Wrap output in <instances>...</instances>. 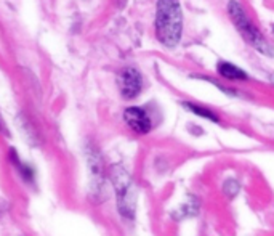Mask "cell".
<instances>
[{"mask_svg": "<svg viewBox=\"0 0 274 236\" xmlns=\"http://www.w3.org/2000/svg\"><path fill=\"white\" fill-rule=\"evenodd\" d=\"M269 79H271V82L274 84V74H271V76H269Z\"/></svg>", "mask_w": 274, "mask_h": 236, "instance_id": "cell-10", "label": "cell"}, {"mask_svg": "<svg viewBox=\"0 0 274 236\" xmlns=\"http://www.w3.org/2000/svg\"><path fill=\"white\" fill-rule=\"evenodd\" d=\"M183 108H186L188 111L194 112L196 116H201L204 119H209L212 122H220V117H218L212 109H207V108H202V106H197L194 103H189V101H184L183 103Z\"/></svg>", "mask_w": 274, "mask_h": 236, "instance_id": "cell-7", "label": "cell"}, {"mask_svg": "<svg viewBox=\"0 0 274 236\" xmlns=\"http://www.w3.org/2000/svg\"><path fill=\"white\" fill-rule=\"evenodd\" d=\"M143 87V79L135 67H125L119 74V88L124 98H135Z\"/></svg>", "mask_w": 274, "mask_h": 236, "instance_id": "cell-4", "label": "cell"}, {"mask_svg": "<svg viewBox=\"0 0 274 236\" xmlns=\"http://www.w3.org/2000/svg\"><path fill=\"white\" fill-rule=\"evenodd\" d=\"M216 71L222 77L229 79V81H245L249 76L245 74L244 69H240L239 66L229 63V61H220L216 64Z\"/></svg>", "mask_w": 274, "mask_h": 236, "instance_id": "cell-6", "label": "cell"}, {"mask_svg": "<svg viewBox=\"0 0 274 236\" xmlns=\"http://www.w3.org/2000/svg\"><path fill=\"white\" fill-rule=\"evenodd\" d=\"M272 31H274V25H272Z\"/></svg>", "mask_w": 274, "mask_h": 236, "instance_id": "cell-11", "label": "cell"}, {"mask_svg": "<svg viewBox=\"0 0 274 236\" xmlns=\"http://www.w3.org/2000/svg\"><path fill=\"white\" fill-rule=\"evenodd\" d=\"M239 190H240V185L236 178H228L225 180V183H223V193L228 199H234L239 193Z\"/></svg>", "mask_w": 274, "mask_h": 236, "instance_id": "cell-8", "label": "cell"}, {"mask_svg": "<svg viewBox=\"0 0 274 236\" xmlns=\"http://www.w3.org/2000/svg\"><path fill=\"white\" fill-rule=\"evenodd\" d=\"M183 31V15L178 2L162 0L157 2L156 13V32L157 39L166 47H177L181 39Z\"/></svg>", "mask_w": 274, "mask_h": 236, "instance_id": "cell-1", "label": "cell"}, {"mask_svg": "<svg viewBox=\"0 0 274 236\" xmlns=\"http://www.w3.org/2000/svg\"><path fill=\"white\" fill-rule=\"evenodd\" d=\"M113 183L117 196V207L119 212L124 217L131 219L135 216V207H136V190L135 183L131 180L130 174L125 171L122 166H117L113 169Z\"/></svg>", "mask_w": 274, "mask_h": 236, "instance_id": "cell-3", "label": "cell"}, {"mask_svg": "<svg viewBox=\"0 0 274 236\" xmlns=\"http://www.w3.org/2000/svg\"><path fill=\"white\" fill-rule=\"evenodd\" d=\"M0 132H4L7 137L10 135V132H8V129L5 127V124H4V119H2V117H0Z\"/></svg>", "mask_w": 274, "mask_h": 236, "instance_id": "cell-9", "label": "cell"}, {"mask_svg": "<svg viewBox=\"0 0 274 236\" xmlns=\"http://www.w3.org/2000/svg\"><path fill=\"white\" fill-rule=\"evenodd\" d=\"M124 121L128 124L131 130L136 133H148L151 130V119L143 108L130 106L124 111Z\"/></svg>", "mask_w": 274, "mask_h": 236, "instance_id": "cell-5", "label": "cell"}, {"mask_svg": "<svg viewBox=\"0 0 274 236\" xmlns=\"http://www.w3.org/2000/svg\"><path fill=\"white\" fill-rule=\"evenodd\" d=\"M228 11L233 18V22L236 25V28L239 29L240 36L245 39V42L249 45H252L255 50H258L260 53L266 55V56H272L274 50L268 43V40L263 37V34L255 28V25L249 19V16L245 15L244 8L240 7V4L237 2H229L228 4Z\"/></svg>", "mask_w": 274, "mask_h": 236, "instance_id": "cell-2", "label": "cell"}]
</instances>
